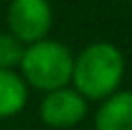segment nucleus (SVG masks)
<instances>
[{
	"mask_svg": "<svg viewBox=\"0 0 132 130\" xmlns=\"http://www.w3.org/2000/svg\"><path fill=\"white\" fill-rule=\"evenodd\" d=\"M20 69L24 83L50 93L67 87L74 69V56L69 48H65L61 41L41 39L24 48Z\"/></svg>",
	"mask_w": 132,
	"mask_h": 130,
	"instance_id": "nucleus-2",
	"label": "nucleus"
},
{
	"mask_svg": "<svg viewBox=\"0 0 132 130\" xmlns=\"http://www.w3.org/2000/svg\"><path fill=\"white\" fill-rule=\"evenodd\" d=\"M22 56H24V43H20L9 32H0V69L18 67Z\"/></svg>",
	"mask_w": 132,
	"mask_h": 130,
	"instance_id": "nucleus-7",
	"label": "nucleus"
},
{
	"mask_svg": "<svg viewBox=\"0 0 132 130\" xmlns=\"http://www.w3.org/2000/svg\"><path fill=\"white\" fill-rule=\"evenodd\" d=\"M95 130H132V91H115L102 102Z\"/></svg>",
	"mask_w": 132,
	"mask_h": 130,
	"instance_id": "nucleus-5",
	"label": "nucleus"
},
{
	"mask_svg": "<svg viewBox=\"0 0 132 130\" xmlns=\"http://www.w3.org/2000/svg\"><path fill=\"white\" fill-rule=\"evenodd\" d=\"M123 54L108 41H95L74 56L71 83L85 100H106L123 78Z\"/></svg>",
	"mask_w": 132,
	"mask_h": 130,
	"instance_id": "nucleus-1",
	"label": "nucleus"
},
{
	"mask_svg": "<svg viewBox=\"0 0 132 130\" xmlns=\"http://www.w3.org/2000/svg\"><path fill=\"white\" fill-rule=\"evenodd\" d=\"M128 2H132V0H128Z\"/></svg>",
	"mask_w": 132,
	"mask_h": 130,
	"instance_id": "nucleus-8",
	"label": "nucleus"
},
{
	"mask_svg": "<svg viewBox=\"0 0 132 130\" xmlns=\"http://www.w3.org/2000/svg\"><path fill=\"white\" fill-rule=\"evenodd\" d=\"M26 83L13 69H0V119L20 113L26 104Z\"/></svg>",
	"mask_w": 132,
	"mask_h": 130,
	"instance_id": "nucleus-6",
	"label": "nucleus"
},
{
	"mask_svg": "<svg viewBox=\"0 0 132 130\" xmlns=\"http://www.w3.org/2000/svg\"><path fill=\"white\" fill-rule=\"evenodd\" d=\"M41 119L52 128H71L85 119L87 115V100L76 89H56L46 93L39 104Z\"/></svg>",
	"mask_w": 132,
	"mask_h": 130,
	"instance_id": "nucleus-4",
	"label": "nucleus"
},
{
	"mask_svg": "<svg viewBox=\"0 0 132 130\" xmlns=\"http://www.w3.org/2000/svg\"><path fill=\"white\" fill-rule=\"evenodd\" d=\"M9 35L20 43H37L46 39L52 26V7L48 0H11L7 11Z\"/></svg>",
	"mask_w": 132,
	"mask_h": 130,
	"instance_id": "nucleus-3",
	"label": "nucleus"
}]
</instances>
